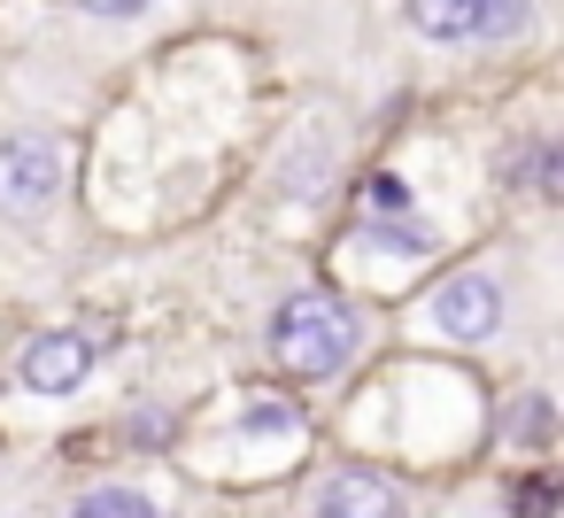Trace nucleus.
I'll use <instances>...</instances> for the list:
<instances>
[{"instance_id":"f257e3e1","label":"nucleus","mask_w":564,"mask_h":518,"mask_svg":"<svg viewBox=\"0 0 564 518\" xmlns=\"http://www.w3.org/2000/svg\"><path fill=\"white\" fill-rule=\"evenodd\" d=\"M271 356L302 379H333L356 356V310L340 294H286L271 317Z\"/></svg>"},{"instance_id":"0eeeda50","label":"nucleus","mask_w":564,"mask_h":518,"mask_svg":"<svg viewBox=\"0 0 564 518\" xmlns=\"http://www.w3.org/2000/svg\"><path fill=\"white\" fill-rule=\"evenodd\" d=\"M525 32H533V0H479L471 9V40H487V47H510Z\"/></svg>"},{"instance_id":"f03ea898","label":"nucleus","mask_w":564,"mask_h":518,"mask_svg":"<svg viewBox=\"0 0 564 518\" xmlns=\"http://www.w3.org/2000/svg\"><path fill=\"white\" fill-rule=\"evenodd\" d=\"M63 179H70L63 140H47V132H9V140H0V217H9V225L47 217L63 202Z\"/></svg>"},{"instance_id":"1a4fd4ad","label":"nucleus","mask_w":564,"mask_h":518,"mask_svg":"<svg viewBox=\"0 0 564 518\" xmlns=\"http://www.w3.org/2000/svg\"><path fill=\"white\" fill-rule=\"evenodd\" d=\"M371 248H387V256H433V233L417 217H402V209H371Z\"/></svg>"},{"instance_id":"ddd939ff","label":"nucleus","mask_w":564,"mask_h":518,"mask_svg":"<svg viewBox=\"0 0 564 518\" xmlns=\"http://www.w3.org/2000/svg\"><path fill=\"white\" fill-rule=\"evenodd\" d=\"M70 9H86V17H109V24H117V17H140L148 0H70Z\"/></svg>"},{"instance_id":"f8f14e48","label":"nucleus","mask_w":564,"mask_h":518,"mask_svg":"<svg viewBox=\"0 0 564 518\" xmlns=\"http://www.w3.org/2000/svg\"><path fill=\"white\" fill-rule=\"evenodd\" d=\"M70 510L78 518H148V495L140 487H86Z\"/></svg>"},{"instance_id":"423d86ee","label":"nucleus","mask_w":564,"mask_h":518,"mask_svg":"<svg viewBox=\"0 0 564 518\" xmlns=\"http://www.w3.org/2000/svg\"><path fill=\"white\" fill-rule=\"evenodd\" d=\"M325 179H333V132L310 125L279 163V194H325Z\"/></svg>"},{"instance_id":"39448f33","label":"nucleus","mask_w":564,"mask_h":518,"mask_svg":"<svg viewBox=\"0 0 564 518\" xmlns=\"http://www.w3.org/2000/svg\"><path fill=\"white\" fill-rule=\"evenodd\" d=\"M402 495H394V479L387 472H333L325 487H317V510L325 518H379V510H394Z\"/></svg>"},{"instance_id":"6e6552de","label":"nucleus","mask_w":564,"mask_h":518,"mask_svg":"<svg viewBox=\"0 0 564 518\" xmlns=\"http://www.w3.org/2000/svg\"><path fill=\"white\" fill-rule=\"evenodd\" d=\"M471 9H479V0H410V24L425 40L456 47V40H471Z\"/></svg>"},{"instance_id":"20e7f679","label":"nucleus","mask_w":564,"mask_h":518,"mask_svg":"<svg viewBox=\"0 0 564 518\" xmlns=\"http://www.w3.org/2000/svg\"><path fill=\"white\" fill-rule=\"evenodd\" d=\"M17 379L32 387V395H78L86 379H94V341L86 333H40L24 356H17Z\"/></svg>"},{"instance_id":"4468645a","label":"nucleus","mask_w":564,"mask_h":518,"mask_svg":"<svg viewBox=\"0 0 564 518\" xmlns=\"http://www.w3.org/2000/svg\"><path fill=\"white\" fill-rule=\"evenodd\" d=\"M402 202H410V194H402L394 179H371V186H364V209H402Z\"/></svg>"},{"instance_id":"9d476101","label":"nucleus","mask_w":564,"mask_h":518,"mask_svg":"<svg viewBox=\"0 0 564 518\" xmlns=\"http://www.w3.org/2000/svg\"><path fill=\"white\" fill-rule=\"evenodd\" d=\"M510 441L518 449H549L556 441V402L549 395H518L510 402Z\"/></svg>"},{"instance_id":"9b49d317","label":"nucleus","mask_w":564,"mask_h":518,"mask_svg":"<svg viewBox=\"0 0 564 518\" xmlns=\"http://www.w3.org/2000/svg\"><path fill=\"white\" fill-rule=\"evenodd\" d=\"M302 418H294V402L286 395H248L240 402V433H263V441H286Z\"/></svg>"},{"instance_id":"7ed1b4c3","label":"nucleus","mask_w":564,"mask_h":518,"mask_svg":"<svg viewBox=\"0 0 564 518\" xmlns=\"http://www.w3.org/2000/svg\"><path fill=\"white\" fill-rule=\"evenodd\" d=\"M425 325L441 341H487L502 325V279L495 271H456L425 294Z\"/></svg>"}]
</instances>
